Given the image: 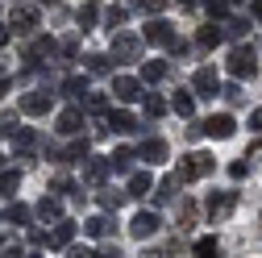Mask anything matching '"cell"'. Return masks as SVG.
I'll return each instance as SVG.
<instances>
[{
  "mask_svg": "<svg viewBox=\"0 0 262 258\" xmlns=\"http://www.w3.org/2000/svg\"><path fill=\"white\" fill-rule=\"evenodd\" d=\"M225 9H229V0H208V13L212 17H225Z\"/></svg>",
  "mask_w": 262,
  "mask_h": 258,
  "instance_id": "47",
  "label": "cell"
},
{
  "mask_svg": "<svg viewBox=\"0 0 262 258\" xmlns=\"http://www.w3.org/2000/svg\"><path fill=\"white\" fill-rule=\"evenodd\" d=\"M13 5H25V0H13Z\"/></svg>",
  "mask_w": 262,
  "mask_h": 258,
  "instance_id": "55",
  "label": "cell"
},
{
  "mask_svg": "<svg viewBox=\"0 0 262 258\" xmlns=\"http://www.w3.org/2000/svg\"><path fill=\"white\" fill-rule=\"evenodd\" d=\"M38 217H42V221H62V204H58L54 196H42V200H38Z\"/></svg>",
  "mask_w": 262,
  "mask_h": 258,
  "instance_id": "23",
  "label": "cell"
},
{
  "mask_svg": "<svg viewBox=\"0 0 262 258\" xmlns=\"http://www.w3.org/2000/svg\"><path fill=\"white\" fill-rule=\"evenodd\" d=\"M83 233H92V238H108V233H113V221H108V217H88V221H83Z\"/></svg>",
  "mask_w": 262,
  "mask_h": 258,
  "instance_id": "19",
  "label": "cell"
},
{
  "mask_svg": "<svg viewBox=\"0 0 262 258\" xmlns=\"http://www.w3.org/2000/svg\"><path fill=\"white\" fill-rule=\"evenodd\" d=\"M88 71L92 75H108L113 71V58L108 54H88Z\"/></svg>",
  "mask_w": 262,
  "mask_h": 258,
  "instance_id": "28",
  "label": "cell"
},
{
  "mask_svg": "<svg viewBox=\"0 0 262 258\" xmlns=\"http://www.w3.org/2000/svg\"><path fill=\"white\" fill-rule=\"evenodd\" d=\"M138 158H146L150 167H158L162 158H167V142H162V138H146V142H142V150H138Z\"/></svg>",
  "mask_w": 262,
  "mask_h": 258,
  "instance_id": "13",
  "label": "cell"
},
{
  "mask_svg": "<svg viewBox=\"0 0 262 258\" xmlns=\"http://www.w3.org/2000/svg\"><path fill=\"white\" fill-rule=\"evenodd\" d=\"M0 258H25L21 254V242H5V246H0Z\"/></svg>",
  "mask_w": 262,
  "mask_h": 258,
  "instance_id": "43",
  "label": "cell"
},
{
  "mask_svg": "<svg viewBox=\"0 0 262 258\" xmlns=\"http://www.w3.org/2000/svg\"><path fill=\"white\" fill-rule=\"evenodd\" d=\"M134 158H138L134 150H125V146H121V150L108 154V163H113V171H129V167H134Z\"/></svg>",
  "mask_w": 262,
  "mask_h": 258,
  "instance_id": "26",
  "label": "cell"
},
{
  "mask_svg": "<svg viewBox=\"0 0 262 258\" xmlns=\"http://www.w3.org/2000/svg\"><path fill=\"white\" fill-rule=\"evenodd\" d=\"M250 13H254V21H262V0H254V5H250Z\"/></svg>",
  "mask_w": 262,
  "mask_h": 258,
  "instance_id": "53",
  "label": "cell"
},
{
  "mask_svg": "<svg viewBox=\"0 0 262 258\" xmlns=\"http://www.w3.org/2000/svg\"><path fill=\"white\" fill-rule=\"evenodd\" d=\"M29 258H38V254H29Z\"/></svg>",
  "mask_w": 262,
  "mask_h": 258,
  "instance_id": "56",
  "label": "cell"
},
{
  "mask_svg": "<svg viewBox=\"0 0 262 258\" xmlns=\"http://www.w3.org/2000/svg\"><path fill=\"white\" fill-rule=\"evenodd\" d=\"M191 258H221V242L216 238H200L191 246Z\"/></svg>",
  "mask_w": 262,
  "mask_h": 258,
  "instance_id": "20",
  "label": "cell"
},
{
  "mask_svg": "<svg viewBox=\"0 0 262 258\" xmlns=\"http://www.w3.org/2000/svg\"><path fill=\"white\" fill-rule=\"evenodd\" d=\"M150 187H154V183H150V171H138V175H129V187H125V191H129L134 200H142V196H150Z\"/></svg>",
  "mask_w": 262,
  "mask_h": 258,
  "instance_id": "15",
  "label": "cell"
},
{
  "mask_svg": "<svg viewBox=\"0 0 262 258\" xmlns=\"http://www.w3.org/2000/svg\"><path fill=\"white\" fill-rule=\"evenodd\" d=\"M71 238H75V225H71V221H58V229L50 233V246L62 250V246H71Z\"/></svg>",
  "mask_w": 262,
  "mask_h": 258,
  "instance_id": "21",
  "label": "cell"
},
{
  "mask_svg": "<svg viewBox=\"0 0 262 258\" xmlns=\"http://www.w3.org/2000/svg\"><path fill=\"white\" fill-rule=\"evenodd\" d=\"M50 104H54V92H46V88L21 96V113L25 117H42V113H50Z\"/></svg>",
  "mask_w": 262,
  "mask_h": 258,
  "instance_id": "3",
  "label": "cell"
},
{
  "mask_svg": "<svg viewBox=\"0 0 262 258\" xmlns=\"http://www.w3.org/2000/svg\"><path fill=\"white\" fill-rule=\"evenodd\" d=\"M29 217H34V212H29L25 204H13V208H9V221H13V225H29Z\"/></svg>",
  "mask_w": 262,
  "mask_h": 258,
  "instance_id": "39",
  "label": "cell"
},
{
  "mask_svg": "<svg viewBox=\"0 0 262 258\" xmlns=\"http://www.w3.org/2000/svg\"><path fill=\"white\" fill-rule=\"evenodd\" d=\"M191 225H195V204L183 200V204H179V229H191Z\"/></svg>",
  "mask_w": 262,
  "mask_h": 258,
  "instance_id": "33",
  "label": "cell"
},
{
  "mask_svg": "<svg viewBox=\"0 0 262 258\" xmlns=\"http://www.w3.org/2000/svg\"><path fill=\"white\" fill-rule=\"evenodd\" d=\"M191 88H195V96H216L221 92V83H216V67H200L191 75Z\"/></svg>",
  "mask_w": 262,
  "mask_h": 258,
  "instance_id": "10",
  "label": "cell"
},
{
  "mask_svg": "<svg viewBox=\"0 0 262 258\" xmlns=\"http://www.w3.org/2000/svg\"><path fill=\"white\" fill-rule=\"evenodd\" d=\"M233 208H237V191H212V196H208V217L212 221L233 217Z\"/></svg>",
  "mask_w": 262,
  "mask_h": 258,
  "instance_id": "5",
  "label": "cell"
},
{
  "mask_svg": "<svg viewBox=\"0 0 262 258\" xmlns=\"http://www.w3.org/2000/svg\"><path fill=\"white\" fill-rule=\"evenodd\" d=\"M134 9L138 13H162V9H167V0H134Z\"/></svg>",
  "mask_w": 262,
  "mask_h": 258,
  "instance_id": "36",
  "label": "cell"
},
{
  "mask_svg": "<svg viewBox=\"0 0 262 258\" xmlns=\"http://www.w3.org/2000/svg\"><path fill=\"white\" fill-rule=\"evenodd\" d=\"M21 187V171H0V196H17Z\"/></svg>",
  "mask_w": 262,
  "mask_h": 258,
  "instance_id": "27",
  "label": "cell"
},
{
  "mask_svg": "<svg viewBox=\"0 0 262 258\" xmlns=\"http://www.w3.org/2000/svg\"><path fill=\"white\" fill-rule=\"evenodd\" d=\"M58 50H62V54H67V58H71V54H75V50H79V42H75V38H67V42H62V46H58Z\"/></svg>",
  "mask_w": 262,
  "mask_h": 258,
  "instance_id": "50",
  "label": "cell"
},
{
  "mask_svg": "<svg viewBox=\"0 0 262 258\" xmlns=\"http://www.w3.org/2000/svg\"><path fill=\"white\" fill-rule=\"evenodd\" d=\"M158 225H162V221H158V212H138L134 221H129V233H134L138 242H146V238H154V233H158Z\"/></svg>",
  "mask_w": 262,
  "mask_h": 258,
  "instance_id": "8",
  "label": "cell"
},
{
  "mask_svg": "<svg viewBox=\"0 0 262 258\" xmlns=\"http://www.w3.org/2000/svg\"><path fill=\"white\" fill-rule=\"evenodd\" d=\"M175 113H179V117H191V113H195V100H191L187 92H175Z\"/></svg>",
  "mask_w": 262,
  "mask_h": 258,
  "instance_id": "32",
  "label": "cell"
},
{
  "mask_svg": "<svg viewBox=\"0 0 262 258\" xmlns=\"http://www.w3.org/2000/svg\"><path fill=\"white\" fill-rule=\"evenodd\" d=\"M50 187H54V191H75V183H71L67 175H54V183H50Z\"/></svg>",
  "mask_w": 262,
  "mask_h": 258,
  "instance_id": "45",
  "label": "cell"
},
{
  "mask_svg": "<svg viewBox=\"0 0 262 258\" xmlns=\"http://www.w3.org/2000/svg\"><path fill=\"white\" fill-rule=\"evenodd\" d=\"M108 171H113V163H108V158H88V167H83V179H88L92 187H100V183L108 179Z\"/></svg>",
  "mask_w": 262,
  "mask_h": 258,
  "instance_id": "12",
  "label": "cell"
},
{
  "mask_svg": "<svg viewBox=\"0 0 262 258\" xmlns=\"http://www.w3.org/2000/svg\"><path fill=\"white\" fill-rule=\"evenodd\" d=\"M83 129V113L79 109H62L58 113V134H79Z\"/></svg>",
  "mask_w": 262,
  "mask_h": 258,
  "instance_id": "14",
  "label": "cell"
},
{
  "mask_svg": "<svg viewBox=\"0 0 262 258\" xmlns=\"http://www.w3.org/2000/svg\"><path fill=\"white\" fill-rule=\"evenodd\" d=\"M34 146H38V134H34V129H25V134L17 138V150H21V154H29Z\"/></svg>",
  "mask_w": 262,
  "mask_h": 258,
  "instance_id": "40",
  "label": "cell"
},
{
  "mask_svg": "<svg viewBox=\"0 0 262 258\" xmlns=\"http://www.w3.org/2000/svg\"><path fill=\"white\" fill-rule=\"evenodd\" d=\"M146 42H150V46H167V50H171L179 38H175V29H171L167 21H150V25H146Z\"/></svg>",
  "mask_w": 262,
  "mask_h": 258,
  "instance_id": "9",
  "label": "cell"
},
{
  "mask_svg": "<svg viewBox=\"0 0 262 258\" xmlns=\"http://www.w3.org/2000/svg\"><path fill=\"white\" fill-rule=\"evenodd\" d=\"M100 258H125V254H121V246H104V250H100Z\"/></svg>",
  "mask_w": 262,
  "mask_h": 258,
  "instance_id": "51",
  "label": "cell"
},
{
  "mask_svg": "<svg viewBox=\"0 0 262 258\" xmlns=\"http://www.w3.org/2000/svg\"><path fill=\"white\" fill-rule=\"evenodd\" d=\"M142 79H146V83L167 79V62H162V58H146V62H142Z\"/></svg>",
  "mask_w": 262,
  "mask_h": 258,
  "instance_id": "17",
  "label": "cell"
},
{
  "mask_svg": "<svg viewBox=\"0 0 262 258\" xmlns=\"http://www.w3.org/2000/svg\"><path fill=\"white\" fill-rule=\"evenodd\" d=\"M17 129V117L13 113H0V134H13Z\"/></svg>",
  "mask_w": 262,
  "mask_h": 258,
  "instance_id": "44",
  "label": "cell"
},
{
  "mask_svg": "<svg viewBox=\"0 0 262 258\" xmlns=\"http://www.w3.org/2000/svg\"><path fill=\"white\" fill-rule=\"evenodd\" d=\"M34 25H38V9L34 5H17L13 9V29L17 34H34Z\"/></svg>",
  "mask_w": 262,
  "mask_h": 258,
  "instance_id": "11",
  "label": "cell"
},
{
  "mask_svg": "<svg viewBox=\"0 0 262 258\" xmlns=\"http://www.w3.org/2000/svg\"><path fill=\"white\" fill-rule=\"evenodd\" d=\"M229 175H233V179H246V175H250V163H246V158H237V163H229Z\"/></svg>",
  "mask_w": 262,
  "mask_h": 258,
  "instance_id": "42",
  "label": "cell"
},
{
  "mask_svg": "<svg viewBox=\"0 0 262 258\" xmlns=\"http://www.w3.org/2000/svg\"><path fill=\"white\" fill-rule=\"evenodd\" d=\"M88 113H96V117H100V113H108V96H100V92H96V96H88Z\"/></svg>",
  "mask_w": 262,
  "mask_h": 258,
  "instance_id": "35",
  "label": "cell"
},
{
  "mask_svg": "<svg viewBox=\"0 0 262 258\" xmlns=\"http://www.w3.org/2000/svg\"><path fill=\"white\" fill-rule=\"evenodd\" d=\"M113 54H117V62H134L142 54V42L134 34H125V29H117L113 34Z\"/></svg>",
  "mask_w": 262,
  "mask_h": 258,
  "instance_id": "4",
  "label": "cell"
},
{
  "mask_svg": "<svg viewBox=\"0 0 262 258\" xmlns=\"http://www.w3.org/2000/svg\"><path fill=\"white\" fill-rule=\"evenodd\" d=\"M246 29H250V21H242V17H233V21H225V34H229V38H242Z\"/></svg>",
  "mask_w": 262,
  "mask_h": 258,
  "instance_id": "37",
  "label": "cell"
},
{
  "mask_svg": "<svg viewBox=\"0 0 262 258\" xmlns=\"http://www.w3.org/2000/svg\"><path fill=\"white\" fill-rule=\"evenodd\" d=\"M67 258H100V254L88 250V246H71V254H67Z\"/></svg>",
  "mask_w": 262,
  "mask_h": 258,
  "instance_id": "46",
  "label": "cell"
},
{
  "mask_svg": "<svg viewBox=\"0 0 262 258\" xmlns=\"http://www.w3.org/2000/svg\"><path fill=\"white\" fill-rule=\"evenodd\" d=\"M162 113H167V104H162V96H146V117H162Z\"/></svg>",
  "mask_w": 262,
  "mask_h": 258,
  "instance_id": "34",
  "label": "cell"
},
{
  "mask_svg": "<svg viewBox=\"0 0 262 258\" xmlns=\"http://www.w3.org/2000/svg\"><path fill=\"white\" fill-rule=\"evenodd\" d=\"M79 158H88V138H75L67 150L58 154V163H79Z\"/></svg>",
  "mask_w": 262,
  "mask_h": 258,
  "instance_id": "22",
  "label": "cell"
},
{
  "mask_svg": "<svg viewBox=\"0 0 262 258\" xmlns=\"http://www.w3.org/2000/svg\"><path fill=\"white\" fill-rule=\"evenodd\" d=\"M54 50H58V42H54V38H38L34 46L25 50V58H29V67H34V62H42V54H54Z\"/></svg>",
  "mask_w": 262,
  "mask_h": 258,
  "instance_id": "16",
  "label": "cell"
},
{
  "mask_svg": "<svg viewBox=\"0 0 262 258\" xmlns=\"http://www.w3.org/2000/svg\"><path fill=\"white\" fill-rule=\"evenodd\" d=\"M212 167H216V158L212 154H204V150H191L183 163L175 167V179L179 183H191V179H204V175H212Z\"/></svg>",
  "mask_w": 262,
  "mask_h": 258,
  "instance_id": "1",
  "label": "cell"
},
{
  "mask_svg": "<svg viewBox=\"0 0 262 258\" xmlns=\"http://www.w3.org/2000/svg\"><path fill=\"white\" fill-rule=\"evenodd\" d=\"M221 38H225V29H216V25H200V46H204V50H212Z\"/></svg>",
  "mask_w": 262,
  "mask_h": 258,
  "instance_id": "30",
  "label": "cell"
},
{
  "mask_svg": "<svg viewBox=\"0 0 262 258\" xmlns=\"http://www.w3.org/2000/svg\"><path fill=\"white\" fill-rule=\"evenodd\" d=\"M204 5V0H183V9H200Z\"/></svg>",
  "mask_w": 262,
  "mask_h": 258,
  "instance_id": "54",
  "label": "cell"
},
{
  "mask_svg": "<svg viewBox=\"0 0 262 258\" xmlns=\"http://www.w3.org/2000/svg\"><path fill=\"white\" fill-rule=\"evenodd\" d=\"M129 200V191H100V208L104 212H113V208H121Z\"/></svg>",
  "mask_w": 262,
  "mask_h": 258,
  "instance_id": "29",
  "label": "cell"
},
{
  "mask_svg": "<svg viewBox=\"0 0 262 258\" xmlns=\"http://www.w3.org/2000/svg\"><path fill=\"white\" fill-rule=\"evenodd\" d=\"M125 17H129V13H125V9H121V5H113V9H108V13H104V21H108V25H113V34H117V25H125Z\"/></svg>",
  "mask_w": 262,
  "mask_h": 258,
  "instance_id": "38",
  "label": "cell"
},
{
  "mask_svg": "<svg viewBox=\"0 0 262 258\" xmlns=\"http://www.w3.org/2000/svg\"><path fill=\"white\" fill-rule=\"evenodd\" d=\"M113 96L121 104H134L138 96H142V79H134V75H117L113 79Z\"/></svg>",
  "mask_w": 262,
  "mask_h": 258,
  "instance_id": "7",
  "label": "cell"
},
{
  "mask_svg": "<svg viewBox=\"0 0 262 258\" xmlns=\"http://www.w3.org/2000/svg\"><path fill=\"white\" fill-rule=\"evenodd\" d=\"M108 129H113V134H134V129H138V117H134V113H113V117H108Z\"/></svg>",
  "mask_w": 262,
  "mask_h": 258,
  "instance_id": "18",
  "label": "cell"
},
{
  "mask_svg": "<svg viewBox=\"0 0 262 258\" xmlns=\"http://www.w3.org/2000/svg\"><path fill=\"white\" fill-rule=\"evenodd\" d=\"M175 183H179V179H175V175H167V179H162V183L154 187V196H158V204H167V200L175 196Z\"/></svg>",
  "mask_w": 262,
  "mask_h": 258,
  "instance_id": "31",
  "label": "cell"
},
{
  "mask_svg": "<svg viewBox=\"0 0 262 258\" xmlns=\"http://www.w3.org/2000/svg\"><path fill=\"white\" fill-rule=\"evenodd\" d=\"M96 17H100V5H96V0H88L75 21H79V29H96Z\"/></svg>",
  "mask_w": 262,
  "mask_h": 258,
  "instance_id": "24",
  "label": "cell"
},
{
  "mask_svg": "<svg viewBox=\"0 0 262 258\" xmlns=\"http://www.w3.org/2000/svg\"><path fill=\"white\" fill-rule=\"evenodd\" d=\"M250 129H254V134H262V109L250 113Z\"/></svg>",
  "mask_w": 262,
  "mask_h": 258,
  "instance_id": "49",
  "label": "cell"
},
{
  "mask_svg": "<svg viewBox=\"0 0 262 258\" xmlns=\"http://www.w3.org/2000/svg\"><path fill=\"white\" fill-rule=\"evenodd\" d=\"M225 71L233 75V79H254V71H258V54H254L250 46H233V50H229V58H225Z\"/></svg>",
  "mask_w": 262,
  "mask_h": 258,
  "instance_id": "2",
  "label": "cell"
},
{
  "mask_svg": "<svg viewBox=\"0 0 262 258\" xmlns=\"http://www.w3.org/2000/svg\"><path fill=\"white\" fill-rule=\"evenodd\" d=\"M5 96H9V67L0 62V100H5Z\"/></svg>",
  "mask_w": 262,
  "mask_h": 258,
  "instance_id": "48",
  "label": "cell"
},
{
  "mask_svg": "<svg viewBox=\"0 0 262 258\" xmlns=\"http://www.w3.org/2000/svg\"><path fill=\"white\" fill-rule=\"evenodd\" d=\"M62 92H67L71 100H79V96L88 92V75H67V79H62Z\"/></svg>",
  "mask_w": 262,
  "mask_h": 258,
  "instance_id": "25",
  "label": "cell"
},
{
  "mask_svg": "<svg viewBox=\"0 0 262 258\" xmlns=\"http://www.w3.org/2000/svg\"><path fill=\"white\" fill-rule=\"evenodd\" d=\"M200 129H204L208 138H221V142H225V138H233V134H237V121L229 117V113H216V117H208Z\"/></svg>",
  "mask_w": 262,
  "mask_h": 258,
  "instance_id": "6",
  "label": "cell"
},
{
  "mask_svg": "<svg viewBox=\"0 0 262 258\" xmlns=\"http://www.w3.org/2000/svg\"><path fill=\"white\" fill-rule=\"evenodd\" d=\"M221 96H225L229 104H242V88H237V83H225V88H221Z\"/></svg>",
  "mask_w": 262,
  "mask_h": 258,
  "instance_id": "41",
  "label": "cell"
},
{
  "mask_svg": "<svg viewBox=\"0 0 262 258\" xmlns=\"http://www.w3.org/2000/svg\"><path fill=\"white\" fill-rule=\"evenodd\" d=\"M9 38H13V25H0V46H9Z\"/></svg>",
  "mask_w": 262,
  "mask_h": 258,
  "instance_id": "52",
  "label": "cell"
}]
</instances>
